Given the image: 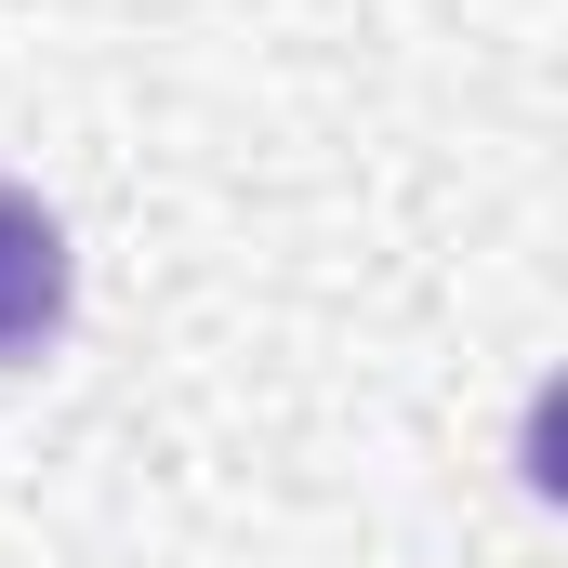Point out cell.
Returning <instances> with one entry per match:
<instances>
[{
  "label": "cell",
  "mask_w": 568,
  "mask_h": 568,
  "mask_svg": "<svg viewBox=\"0 0 568 568\" xmlns=\"http://www.w3.org/2000/svg\"><path fill=\"white\" fill-rule=\"evenodd\" d=\"M53 331H67V225L27 185H0V371L40 357Z\"/></svg>",
  "instance_id": "6da1fadb"
}]
</instances>
